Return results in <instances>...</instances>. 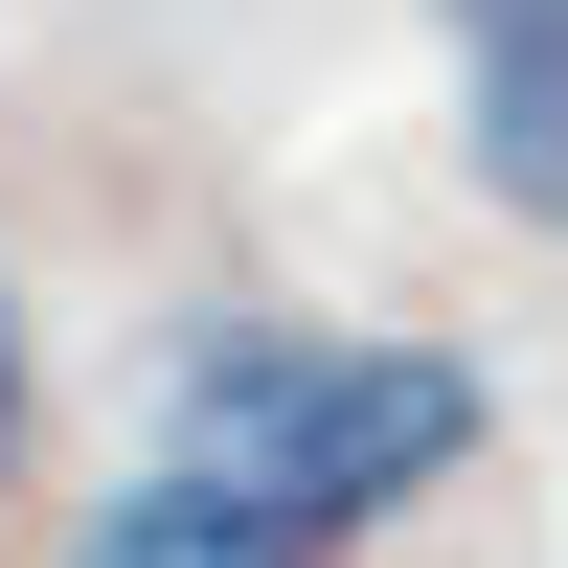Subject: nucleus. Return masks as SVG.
<instances>
[{
    "label": "nucleus",
    "instance_id": "1",
    "mask_svg": "<svg viewBox=\"0 0 568 568\" xmlns=\"http://www.w3.org/2000/svg\"><path fill=\"white\" fill-rule=\"evenodd\" d=\"M500 433V387L455 342H318V318H205V342L160 364V455H205L227 500H273L318 568L364 524H409V500L455 478V455Z\"/></svg>",
    "mask_w": 568,
    "mask_h": 568
},
{
    "label": "nucleus",
    "instance_id": "2",
    "mask_svg": "<svg viewBox=\"0 0 568 568\" xmlns=\"http://www.w3.org/2000/svg\"><path fill=\"white\" fill-rule=\"evenodd\" d=\"M433 45H455V136H478L500 227L568 251V0H433Z\"/></svg>",
    "mask_w": 568,
    "mask_h": 568
},
{
    "label": "nucleus",
    "instance_id": "3",
    "mask_svg": "<svg viewBox=\"0 0 568 568\" xmlns=\"http://www.w3.org/2000/svg\"><path fill=\"white\" fill-rule=\"evenodd\" d=\"M69 568H318V546L273 524V500H227L205 455H136V478L69 524Z\"/></svg>",
    "mask_w": 568,
    "mask_h": 568
},
{
    "label": "nucleus",
    "instance_id": "4",
    "mask_svg": "<svg viewBox=\"0 0 568 568\" xmlns=\"http://www.w3.org/2000/svg\"><path fill=\"white\" fill-rule=\"evenodd\" d=\"M23 387H45V364H23V296H0V455H23Z\"/></svg>",
    "mask_w": 568,
    "mask_h": 568
}]
</instances>
